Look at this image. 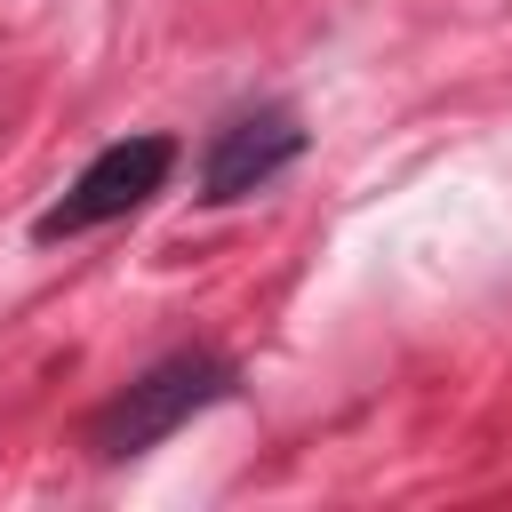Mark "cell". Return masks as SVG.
Instances as JSON below:
<instances>
[{
    "label": "cell",
    "instance_id": "1",
    "mask_svg": "<svg viewBox=\"0 0 512 512\" xmlns=\"http://www.w3.org/2000/svg\"><path fill=\"white\" fill-rule=\"evenodd\" d=\"M224 392H232V368L216 352H168L96 416V456H144V448H160L176 424H192Z\"/></svg>",
    "mask_w": 512,
    "mask_h": 512
},
{
    "label": "cell",
    "instance_id": "2",
    "mask_svg": "<svg viewBox=\"0 0 512 512\" xmlns=\"http://www.w3.org/2000/svg\"><path fill=\"white\" fill-rule=\"evenodd\" d=\"M168 168H176V144L168 136H120V144H104L80 176H72V192L56 200V208H40V240H72V232H96V224H112V216H128V208H144L160 184H168Z\"/></svg>",
    "mask_w": 512,
    "mask_h": 512
},
{
    "label": "cell",
    "instance_id": "3",
    "mask_svg": "<svg viewBox=\"0 0 512 512\" xmlns=\"http://www.w3.org/2000/svg\"><path fill=\"white\" fill-rule=\"evenodd\" d=\"M296 152H304L296 112H288V104H264V112H240V120L216 128V144H208V160H200V184H208V200H248V192H264Z\"/></svg>",
    "mask_w": 512,
    "mask_h": 512
}]
</instances>
